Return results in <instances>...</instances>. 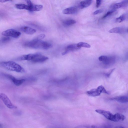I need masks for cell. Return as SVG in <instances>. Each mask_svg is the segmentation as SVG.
Here are the masks:
<instances>
[{
  "label": "cell",
  "instance_id": "6da1fadb",
  "mask_svg": "<svg viewBox=\"0 0 128 128\" xmlns=\"http://www.w3.org/2000/svg\"><path fill=\"white\" fill-rule=\"evenodd\" d=\"M24 45V46L33 48L44 50L48 49L52 46L50 43L37 38L25 43Z\"/></svg>",
  "mask_w": 128,
  "mask_h": 128
},
{
  "label": "cell",
  "instance_id": "7a4b0ae2",
  "mask_svg": "<svg viewBox=\"0 0 128 128\" xmlns=\"http://www.w3.org/2000/svg\"><path fill=\"white\" fill-rule=\"evenodd\" d=\"M0 65L10 70L20 73H24L25 72L24 69L20 65L13 61L2 62H0Z\"/></svg>",
  "mask_w": 128,
  "mask_h": 128
},
{
  "label": "cell",
  "instance_id": "3957f363",
  "mask_svg": "<svg viewBox=\"0 0 128 128\" xmlns=\"http://www.w3.org/2000/svg\"><path fill=\"white\" fill-rule=\"evenodd\" d=\"M25 58L26 60L37 63L44 62L48 60V58L40 53H36L26 54Z\"/></svg>",
  "mask_w": 128,
  "mask_h": 128
},
{
  "label": "cell",
  "instance_id": "277c9868",
  "mask_svg": "<svg viewBox=\"0 0 128 128\" xmlns=\"http://www.w3.org/2000/svg\"><path fill=\"white\" fill-rule=\"evenodd\" d=\"M98 60L102 62L104 66L108 67L113 65L115 63L116 58L114 56H102L99 57Z\"/></svg>",
  "mask_w": 128,
  "mask_h": 128
},
{
  "label": "cell",
  "instance_id": "5b68a950",
  "mask_svg": "<svg viewBox=\"0 0 128 128\" xmlns=\"http://www.w3.org/2000/svg\"><path fill=\"white\" fill-rule=\"evenodd\" d=\"M102 93H104L108 94H110L102 86H99L96 88L93 89L86 92L87 95L92 96H99Z\"/></svg>",
  "mask_w": 128,
  "mask_h": 128
},
{
  "label": "cell",
  "instance_id": "8992f818",
  "mask_svg": "<svg viewBox=\"0 0 128 128\" xmlns=\"http://www.w3.org/2000/svg\"><path fill=\"white\" fill-rule=\"evenodd\" d=\"M2 34L6 36H10L15 38H18L20 36V32L14 29H9L3 31Z\"/></svg>",
  "mask_w": 128,
  "mask_h": 128
},
{
  "label": "cell",
  "instance_id": "52a82bcc",
  "mask_svg": "<svg viewBox=\"0 0 128 128\" xmlns=\"http://www.w3.org/2000/svg\"><path fill=\"white\" fill-rule=\"evenodd\" d=\"M0 98L5 105L10 109L16 108L17 107L11 102L8 96L5 94L2 93L0 94Z\"/></svg>",
  "mask_w": 128,
  "mask_h": 128
},
{
  "label": "cell",
  "instance_id": "ba28073f",
  "mask_svg": "<svg viewBox=\"0 0 128 128\" xmlns=\"http://www.w3.org/2000/svg\"><path fill=\"white\" fill-rule=\"evenodd\" d=\"M97 112L103 116L107 119L114 122V115L113 114L110 112L101 109H97L95 110Z\"/></svg>",
  "mask_w": 128,
  "mask_h": 128
},
{
  "label": "cell",
  "instance_id": "9c48e42d",
  "mask_svg": "<svg viewBox=\"0 0 128 128\" xmlns=\"http://www.w3.org/2000/svg\"><path fill=\"white\" fill-rule=\"evenodd\" d=\"M3 75L6 78L11 80L14 84L17 86L21 85L26 80L24 79H17L14 76L10 74H4Z\"/></svg>",
  "mask_w": 128,
  "mask_h": 128
},
{
  "label": "cell",
  "instance_id": "30bf717a",
  "mask_svg": "<svg viewBox=\"0 0 128 128\" xmlns=\"http://www.w3.org/2000/svg\"><path fill=\"white\" fill-rule=\"evenodd\" d=\"M81 47L78 46V44H74L68 45L65 49V50L62 53V55H64L69 52L76 50L80 48Z\"/></svg>",
  "mask_w": 128,
  "mask_h": 128
},
{
  "label": "cell",
  "instance_id": "8fae6325",
  "mask_svg": "<svg viewBox=\"0 0 128 128\" xmlns=\"http://www.w3.org/2000/svg\"><path fill=\"white\" fill-rule=\"evenodd\" d=\"M127 32V29L122 27H116L114 28L109 31L111 33L124 34Z\"/></svg>",
  "mask_w": 128,
  "mask_h": 128
},
{
  "label": "cell",
  "instance_id": "7c38bea8",
  "mask_svg": "<svg viewBox=\"0 0 128 128\" xmlns=\"http://www.w3.org/2000/svg\"><path fill=\"white\" fill-rule=\"evenodd\" d=\"M128 3L126 0L115 3L112 5L110 6L111 10H116V9L126 6Z\"/></svg>",
  "mask_w": 128,
  "mask_h": 128
},
{
  "label": "cell",
  "instance_id": "4fadbf2b",
  "mask_svg": "<svg viewBox=\"0 0 128 128\" xmlns=\"http://www.w3.org/2000/svg\"><path fill=\"white\" fill-rule=\"evenodd\" d=\"M20 30L23 32L28 34H32L36 32V30L35 29L26 26L21 27Z\"/></svg>",
  "mask_w": 128,
  "mask_h": 128
},
{
  "label": "cell",
  "instance_id": "5bb4252c",
  "mask_svg": "<svg viewBox=\"0 0 128 128\" xmlns=\"http://www.w3.org/2000/svg\"><path fill=\"white\" fill-rule=\"evenodd\" d=\"M111 100H114L122 103L128 102V97L126 96H117L111 99Z\"/></svg>",
  "mask_w": 128,
  "mask_h": 128
},
{
  "label": "cell",
  "instance_id": "9a60e30c",
  "mask_svg": "<svg viewBox=\"0 0 128 128\" xmlns=\"http://www.w3.org/2000/svg\"><path fill=\"white\" fill-rule=\"evenodd\" d=\"M77 10V9L76 7H72L64 9L63 13L65 14H75Z\"/></svg>",
  "mask_w": 128,
  "mask_h": 128
},
{
  "label": "cell",
  "instance_id": "2e32d148",
  "mask_svg": "<svg viewBox=\"0 0 128 128\" xmlns=\"http://www.w3.org/2000/svg\"><path fill=\"white\" fill-rule=\"evenodd\" d=\"M92 0H85L80 2L79 7L81 9L86 8L89 6L91 4Z\"/></svg>",
  "mask_w": 128,
  "mask_h": 128
},
{
  "label": "cell",
  "instance_id": "e0dca14e",
  "mask_svg": "<svg viewBox=\"0 0 128 128\" xmlns=\"http://www.w3.org/2000/svg\"><path fill=\"white\" fill-rule=\"evenodd\" d=\"M43 6L41 4H32L30 6V11L31 12L39 11L42 10Z\"/></svg>",
  "mask_w": 128,
  "mask_h": 128
},
{
  "label": "cell",
  "instance_id": "ac0fdd59",
  "mask_svg": "<svg viewBox=\"0 0 128 128\" xmlns=\"http://www.w3.org/2000/svg\"><path fill=\"white\" fill-rule=\"evenodd\" d=\"M15 7L18 9L20 10L24 9L30 10V7L28 5L24 4H15Z\"/></svg>",
  "mask_w": 128,
  "mask_h": 128
},
{
  "label": "cell",
  "instance_id": "d6986e66",
  "mask_svg": "<svg viewBox=\"0 0 128 128\" xmlns=\"http://www.w3.org/2000/svg\"><path fill=\"white\" fill-rule=\"evenodd\" d=\"M125 118V116L123 115L118 113H116L114 114V122L123 121L124 120Z\"/></svg>",
  "mask_w": 128,
  "mask_h": 128
},
{
  "label": "cell",
  "instance_id": "ffe728a7",
  "mask_svg": "<svg viewBox=\"0 0 128 128\" xmlns=\"http://www.w3.org/2000/svg\"><path fill=\"white\" fill-rule=\"evenodd\" d=\"M76 22V21L74 20H68L63 21V24L65 26H68L74 24Z\"/></svg>",
  "mask_w": 128,
  "mask_h": 128
},
{
  "label": "cell",
  "instance_id": "44dd1931",
  "mask_svg": "<svg viewBox=\"0 0 128 128\" xmlns=\"http://www.w3.org/2000/svg\"><path fill=\"white\" fill-rule=\"evenodd\" d=\"M126 18L125 14H122L119 17L116 18L115 20L116 22H117L120 23L124 20Z\"/></svg>",
  "mask_w": 128,
  "mask_h": 128
},
{
  "label": "cell",
  "instance_id": "7402d4cb",
  "mask_svg": "<svg viewBox=\"0 0 128 128\" xmlns=\"http://www.w3.org/2000/svg\"><path fill=\"white\" fill-rule=\"evenodd\" d=\"M116 11L115 10H111L108 12L102 17V18L104 19L111 16Z\"/></svg>",
  "mask_w": 128,
  "mask_h": 128
},
{
  "label": "cell",
  "instance_id": "603a6c76",
  "mask_svg": "<svg viewBox=\"0 0 128 128\" xmlns=\"http://www.w3.org/2000/svg\"><path fill=\"white\" fill-rule=\"evenodd\" d=\"M78 46L81 47H82L86 48H90V45L87 43L84 42H80L78 44Z\"/></svg>",
  "mask_w": 128,
  "mask_h": 128
},
{
  "label": "cell",
  "instance_id": "cb8c5ba5",
  "mask_svg": "<svg viewBox=\"0 0 128 128\" xmlns=\"http://www.w3.org/2000/svg\"><path fill=\"white\" fill-rule=\"evenodd\" d=\"M10 38L9 37L6 36L2 38L1 40V42L2 43H6L10 41Z\"/></svg>",
  "mask_w": 128,
  "mask_h": 128
},
{
  "label": "cell",
  "instance_id": "d4e9b609",
  "mask_svg": "<svg viewBox=\"0 0 128 128\" xmlns=\"http://www.w3.org/2000/svg\"><path fill=\"white\" fill-rule=\"evenodd\" d=\"M101 2V0H96V8H98L100 6Z\"/></svg>",
  "mask_w": 128,
  "mask_h": 128
},
{
  "label": "cell",
  "instance_id": "484cf974",
  "mask_svg": "<svg viewBox=\"0 0 128 128\" xmlns=\"http://www.w3.org/2000/svg\"><path fill=\"white\" fill-rule=\"evenodd\" d=\"M103 10H99L94 12L93 14L94 15H96L98 14L101 13L102 12Z\"/></svg>",
  "mask_w": 128,
  "mask_h": 128
},
{
  "label": "cell",
  "instance_id": "4316f807",
  "mask_svg": "<svg viewBox=\"0 0 128 128\" xmlns=\"http://www.w3.org/2000/svg\"><path fill=\"white\" fill-rule=\"evenodd\" d=\"M27 3V5L30 7L32 5V3L30 0H24Z\"/></svg>",
  "mask_w": 128,
  "mask_h": 128
},
{
  "label": "cell",
  "instance_id": "83f0119b",
  "mask_svg": "<svg viewBox=\"0 0 128 128\" xmlns=\"http://www.w3.org/2000/svg\"><path fill=\"white\" fill-rule=\"evenodd\" d=\"M115 69V68H113V69H111L108 73L106 74V75L108 77L109 76L110 74L112 73V72Z\"/></svg>",
  "mask_w": 128,
  "mask_h": 128
},
{
  "label": "cell",
  "instance_id": "f1b7e54d",
  "mask_svg": "<svg viewBox=\"0 0 128 128\" xmlns=\"http://www.w3.org/2000/svg\"><path fill=\"white\" fill-rule=\"evenodd\" d=\"M46 36L44 34H41L38 35L37 38L38 39L41 40L44 38Z\"/></svg>",
  "mask_w": 128,
  "mask_h": 128
},
{
  "label": "cell",
  "instance_id": "f546056e",
  "mask_svg": "<svg viewBox=\"0 0 128 128\" xmlns=\"http://www.w3.org/2000/svg\"><path fill=\"white\" fill-rule=\"evenodd\" d=\"M12 0H0V2L1 3H4Z\"/></svg>",
  "mask_w": 128,
  "mask_h": 128
},
{
  "label": "cell",
  "instance_id": "4dcf8cb0",
  "mask_svg": "<svg viewBox=\"0 0 128 128\" xmlns=\"http://www.w3.org/2000/svg\"><path fill=\"white\" fill-rule=\"evenodd\" d=\"M128 53L127 54L125 57V60H128Z\"/></svg>",
  "mask_w": 128,
  "mask_h": 128
},
{
  "label": "cell",
  "instance_id": "1f68e13d",
  "mask_svg": "<svg viewBox=\"0 0 128 128\" xmlns=\"http://www.w3.org/2000/svg\"><path fill=\"white\" fill-rule=\"evenodd\" d=\"M126 0L127 2L128 3V0Z\"/></svg>",
  "mask_w": 128,
  "mask_h": 128
},
{
  "label": "cell",
  "instance_id": "d6a6232c",
  "mask_svg": "<svg viewBox=\"0 0 128 128\" xmlns=\"http://www.w3.org/2000/svg\"><path fill=\"white\" fill-rule=\"evenodd\" d=\"M127 32H128V28L127 29Z\"/></svg>",
  "mask_w": 128,
  "mask_h": 128
}]
</instances>
